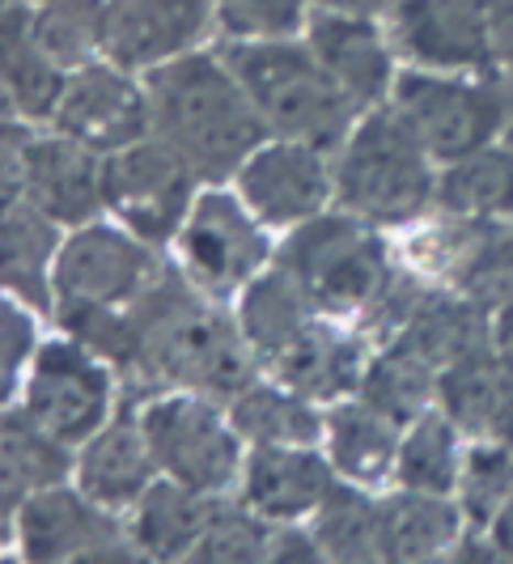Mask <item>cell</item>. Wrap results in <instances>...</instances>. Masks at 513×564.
Segmentation results:
<instances>
[{"mask_svg": "<svg viewBox=\"0 0 513 564\" xmlns=\"http://www.w3.org/2000/svg\"><path fill=\"white\" fill-rule=\"evenodd\" d=\"M149 98L162 141H171L200 178H226L229 170L247 166L263 141V115L217 59L153 64Z\"/></svg>", "mask_w": 513, "mask_h": 564, "instance_id": "cell-1", "label": "cell"}, {"mask_svg": "<svg viewBox=\"0 0 513 564\" xmlns=\"http://www.w3.org/2000/svg\"><path fill=\"white\" fill-rule=\"evenodd\" d=\"M137 323V357L149 373L166 382H187L217 395L247 391L251 361L238 348V336L229 332L221 314L192 302V293L178 281H166L149 293Z\"/></svg>", "mask_w": 513, "mask_h": 564, "instance_id": "cell-2", "label": "cell"}, {"mask_svg": "<svg viewBox=\"0 0 513 564\" xmlns=\"http://www.w3.org/2000/svg\"><path fill=\"white\" fill-rule=\"evenodd\" d=\"M229 68L251 94L263 123H272L285 141L327 149L343 137L352 98L331 82V73L314 56L288 47V43L255 39L251 47L229 52Z\"/></svg>", "mask_w": 513, "mask_h": 564, "instance_id": "cell-3", "label": "cell"}, {"mask_svg": "<svg viewBox=\"0 0 513 564\" xmlns=\"http://www.w3.org/2000/svg\"><path fill=\"white\" fill-rule=\"evenodd\" d=\"M425 144L400 115H370L340 166V196L373 221H412L433 196Z\"/></svg>", "mask_w": 513, "mask_h": 564, "instance_id": "cell-4", "label": "cell"}, {"mask_svg": "<svg viewBox=\"0 0 513 564\" xmlns=\"http://www.w3.org/2000/svg\"><path fill=\"white\" fill-rule=\"evenodd\" d=\"M285 263L302 293L323 311H361L386 284V254L378 238L348 217H314L285 247Z\"/></svg>", "mask_w": 513, "mask_h": 564, "instance_id": "cell-5", "label": "cell"}, {"mask_svg": "<svg viewBox=\"0 0 513 564\" xmlns=\"http://www.w3.org/2000/svg\"><path fill=\"white\" fill-rule=\"evenodd\" d=\"M196 170L171 141H132L102 166V199L144 242H162L183 226L192 208Z\"/></svg>", "mask_w": 513, "mask_h": 564, "instance_id": "cell-6", "label": "cell"}, {"mask_svg": "<svg viewBox=\"0 0 513 564\" xmlns=\"http://www.w3.org/2000/svg\"><path fill=\"white\" fill-rule=\"evenodd\" d=\"M395 115L412 128V137L425 144V153L462 162L471 153H484V144L496 137L505 107L496 94L480 85L446 82V77H425L407 73L395 82Z\"/></svg>", "mask_w": 513, "mask_h": 564, "instance_id": "cell-7", "label": "cell"}, {"mask_svg": "<svg viewBox=\"0 0 513 564\" xmlns=\"http://www.w3.org/2000/svg\"><path fill=\"white\" fill-rule=\"evenodd\" d=\"M144 437L157 467L171 480L217 492L238 467V437L226 429L221 412L200 399H162L144 412Z\"/></svg>", "mask_w": 513, "mask_h": 564, "instance_id": "cell-8", "label": "cell"}, {"mask_svg": "<svg viewBox=\"0 0 513 564\" xmlns=\"http://www.w3.org/2000/svg\"><path fill=\"white\" fill-rule=\"evenodd\" d=\"M107 373L89 361L81 344H47L26 391V421L64 446L89 442L107 416Z\"/></svg>", "mask_w": 513, "mask_h": 564, "instance_id": "cell-9", "label": "cell"}, {"mask_svg": "<svg viewBox=\"0 0 513 564\" xmlns=\"http://www.w3.org/2000/svg\"><path fill=\"white\" fill-rule=\"evenodd\" d=\"M183 254H187V272L204 289H238L259 272V263L268 259V242L259 226L233 204L229 196H204L183 226Z\"/></svg>", "mask_w": 513, "mask_h": 564, "instance_id": "cell-10", "label": "cell"}, {"mask_svg": "<svg viewBox=\"0 0 513 564\" xmlns=\"http://www.w3.org/2000/svg\"><path fill=\"white\" fill-rule=\"evenodd\" d=\"M149 281V251L119 229H81L56 259L59 306H114Z\"/></svg>", "mask_w": 513, "mask_h": 564, "instance_id": "cell-11", "label": "cell"}, {"mask_svg": "<svg viewBox=\"0 0 513 564\" xmlns=\"http://www.w3.org/2000/svg\"><path fill=\"white\" fill-rule=\"evenodd\" d=\"M56 119L64 137L81 141L94 153H114L144 137L149 107L128 77H119L111 68H81L64 85Z\"/></svg>", "mask_w": 513, "mask_h": 564, "instance_id": "cell-12", "label": "cell"}, {"mask_svg": "<svg viewBox=\"0 0 513 564\" xmlns=\"http://www.w3.org/2000/svg\"><path fill=\"white\" fill-rule=\"evenodd\" d=\"M208 0H111L102 4V52L123 68L178 56L204 26Z\"/></svg>", "mask_w": 513, "mask_h": 564, "instance_id": "cell-13", "label": "cell"}, {"mask_svg": "<svg viewBox=\"0 0 513 564\" xmlns=\"http://www.w3.org/2000/svg\"><path fill=\"white\" fill-rule=\"evenodd\" d=\"M395 39L437 68H471L492 59L488 0H400L395 4Z\"/></svg>", "mask_w": 513, "mask_h": 564, "instance_id": "cell-14", "label": "cell"}, {"mask_svg": "<svg viewBox=\"0 0 513 564\" xmlns=\"http://www.w3.org/2000/svg\"><path fill=\"white\" fill-rule=\"evenodd\" d=\"M327 166L318 149L306 141H285L255 149L251 162L242 166V196L251 213L263 221H310L314 213L327 204Z\"/></svg>", "mask_w": 513, "mask_h": 564, "instance_id": "cell-15", "label": "cell"}, {"mask_svg": "<svg viewBox=\"0 0 513 564\" xmlns=\"http://www.w3.org/2000/svg\"><path fill=\"white\" fill-rule=\"evenodd\" d=\"M22 187L26 199L52 221H86L102 199V170L94 149L81 141H26L22 144Z\"/></svg>", "mask_w": 513, "mask_h": 564, "instance_id": "cell-16", "label": "cell"}, {"mask_svg": "<svg viewBox=\"0 0 513 564\" xmlns=\"http://www.w3.org/2000/svg\"><path fill=\"white\" fill-rule=\"evenodd\" d=\"M310 52L352 102H378L391 89V56L378 30L340 9L310 22Z\"/></svg>", "mask_w": 513, "mask_h": 564, "instance_id": "cell-17", "label": "cell"}, {"mask_svg": "<svg viewBox=\"0 0 513 564\" xmlns=\"http://www.w3.org/2000/svg\"><path fill=\"white\" fill-rule=\"evenodd\" d=\"M331 467L306 446H255L247 463V501L263 518H297L331 497Z\"/></svg>", "mask_w": 513, "mask_h": 564, "instance_id": "cell-18", "label": "cell"}, {"mask_svg": "<svg viewBox=\"0 0 513 564\" xmlns=\"http://www.w3.org/2000/svg\"><path fill=\"white\" fill-rule=\"evenodd\" d=\"M22 547H26L30 561L98 556L94 547H114L111 522L89 506H81L73 492L47 488L22 509Z\"/></svg>", "mask_w": 513, "mask_h": 564, "instance_id": "cell-19", "label": "cell"}, {"mask_svg": "<svg viewBox=\"0 0 513 564\" xmlns=\"http://www.w3.org/2000/svg\"><path fill=\"white\" fill-rule=\"evenodd\" d=\"M157 467L144 424H111L89 437L81 454V488L102 506H128L149 488V471Z\"/></svg>", "mask_w": 513, "mask_h": 564, "instance_id": "cell-20", "label": "cell"}, {"mask_svg": "<svg viewBox=\"0 0 513 564\" xmlns=\"http://www.w3.org/2000/svg\"><path fill=\"white\" fill-rule=\"evenodd\" d=\"M395 416H386L382 408L365 403H348L336 408L327 421V442H331V458L343 476H352L357 484H378L386 480V471L395 467Z\"/></svg>", "mask_w": 513, "mask_h": 564, "instance_id": "cell-21", "label": "cell"}, {"mask_svg": "<svg viewBox=\"0 0 513 564\" xmlns=\"http://www.w3.org/2000/svg\"><path fill=\"white\" fill-rule=\"evenodd\" d=\"M64 77L59 64L34 39V26H26V13L18 4L4 9V89L9 102L22 115H56L59 98H64Z\"/></svg>", "mask_w": 513, "mask_h": 564, "instance_id": "cell-22", "label": "cell"}, {"mask_svg": "<svg viewBox=\"0 0 513 564\" xmlns=\"http://www.w3.org/2000/svg\"><path fill=\"white\" fill-rule=\"evenodd\" d=\"M212 518H217V506L208 501V492L187 488V484L178 480H157L153 488H144L137 539L153 556H174L183 547L192 552Z\"/></svg>", "mask_w": 513, "mask_h": 564, "instance_id": "cell-23", "label": "cell"}, {"mask_svg": "<svg viewBox=\"0 0 513 564\" xmlns=\"http://www.w3.org/2000/svg\"><path fill=\"white\" fill-rule=\"evenodd\" d=\"M382 522V552L391 561H428L458 535V513L437 501V492L407 488L403 497L378 509Z\"/></svg>", "mask_w": 513, "mask_h": 564, "instance_id": "cell-24", "label": "cell"}, {"mask_svg": "<svg viewBox=\"0 0 513 564\" xmlns=\"http://www.w3.org/2000/svg\"><path fill=\"white\" fill-rule=\"evenodd\" d=\"M272 369L281 373L285 387L302 391V395L336 399L357 382V348L310 323L288 348L272 357Z\"/></svg>", "mask_w": 513, "mask_h": 564, "instance_id": "cell-25", "label": "cell"}, {"mask_svg": "<svg viewBox=\"0 0 513 564\" xmlns=\"http://www.w3.org/2000/svg\"><path fill=\"white\" fill-rule=\"evenodd\" d=\"M52 254H56L52 217L39 213L34 204H13L9 199V213H4V281L39 311L52 306V293H47Z\"/></svg>", "mask_w": 513, "mask_h": 564, "instance_id": "cell-26", "label": "cell"}, {"mask_svg": "<svg viewBox=\"0 0 513 564\" xmlns=\"http://www.w3.org/2000/svg\"><path fill=\"white\" fill-rule=\"evenodd\" d=\"M242 327H247V339L255 344V352L272 361L281 348H288L310 327L306 306H302V284L285 272L259 276L242 297Z\"/></svg>", "mask_w": 513, "mask_h": 564, "instance_id": "cell-27", "label": "cell"}, {"mask_svg": "<svg viewBox=\"0 0 513 564\" xmlns=\"http://www.w3.org/2000/svg\"><path fill=\"white\" fill-rule=\"evenodd\" d=\"M233 429L247 433L259 446H310L327 424L314 416L306 403L268 391V387H247L233 403Z\"/></svg>", "mask_w": 513, "mask_h": 564, "instance_id": "cell-28", "label": "cell"}, {"mask_svg": "<svg viewBox=\"0 0 513 564\" xmlns=\"http://www.w3.org/2000/svg\"><path fill=\"white\" fill-rule=\"evenodd\" d=\"M441 204L462 217L510 213L513 208V162L505 153H471L441 183Z\"/></svg>", "mask_w": 513, "mask_h": 564, "instance_id": "cell-29", "label": "cell"}, {"mask_svg": "<svg viewBox=\"0 0 513 564\" xmlns=\"http://www.w3.org/2000/svg\"><path fill=\"white\" fill-rule=\"evenodd\" d=\"M34 39L56 64H86L94 47H102V4L98 0H43L30 22Z\"/></svg>", "mask_w": 513, "mask_h": 564, "instance_id": "cell-30", "label": "cell"}, {"mask_svg": "<svg viewBox=\"0 0 513 564\" xmlns=\"http://www.w3.org/2000/svg\"><path fill=\"white\" fill-rule=\"evenodd\" d=\"M433 391V361H425L416 348L400 344L395 352H386L378 366L365 373V399L373 408H382L386 416L407 421L421 416Z\"/></svg>", "mask_w": 513, "mask_h": 564, "instance_id": "cell-31", "label": "cell"}, {"mask_svg": "<svg viewBox=\"0 0 513 564\" xmlns=\"http://www.w3.org/2000/svg\"><path fill=\"white\" fill-rule=\"evenodd\" d=\"M505 378L501 369L488 361V352H471L455 366L446 369L441 378V399L450 408V416L467 429H492L496 424V412H501V399H505Z\"/></svg>", "mask_w": 513, "mask_h": 564, "instance_id": "cell-32", "label": "cell"}, {"mask_svg": "<svg viewBox=\"0 0 513 564\" xmlns=\"http://www.w3.org/2000/svg\"><path fill=\"white\" fill-rule=\"evenodd\" d=\"M400 480L416 492H450L458 480V446L455 429L441 416H421L412 437L400 451Z\"/></svg>", "mask_w": 513, "mask_h": 564, "instance_id": "cell-33", "label": "cell"}, {"mask_svg": "<svg viewBox=\"0 0 513 564\" xmlns=\"http://www.w3.org/2000/svg\"><path fill=\"white\" fill-rule=\"evenodd\" d=\"M400 344L416 348L433 366H441V361L455 366V361L484 348V323L471 306H437V311L416 314Z\"/></svg>", "mask_w": 513, "mask_h": 564, "instance_id": "cell-34", "label": "cell"}, {"mask_svg": "<svg viewBox=\"0 0 513 564\" xmlns=\"http://www.w3.org/2000/svg\"><path fill=\"white\" fill-rule=\"evenodd\" d=\"M318 535L323 547L340 561H373L382 552V522L357 492L331 488V497L318 506Z\"/></svg>", "mask_w": 513, "mask_h": 564, "instance_id": "cell-35", "label": "cell"}, {"mask_svg": "<svg viewBox=\"0 0 513 564\" xmlns=\"http://www.w3.org/2000/svg\"><path fill=\"white\" fill-rule=\"evenodd\" d=\"M64 471H68L64 442L43 433L39 424H30L26 416H22V424L9 421V433H4V480H9V488L13 484L52 488V484H59Z\"/></svg>", "mask_w": 513, "mask_h": 564, "instance_id": "cell-36", "label": "cell"}, {"mask_svg": "<svg viewBox=\"0 0 513 564\" xmlns=\"http://www.w3.org/2000/svg\"><path fill=\"white\" fill-rule=\"evenodd\" d=\"M458 484H462V509L471 522L496 518L513 492V454L505 446H476L462 458Z\"/></svg>", "mask_w": 513, "mask_h": 564, "instance_id": "cell-37", "label": "cell"}, {"mask_svg": "<svg viewBox=\"0 0 513 564\" xmlns=\"http://www.w3.org/2000/svg\"><path fill=\"white\" fill-rule=\"evenodd\" d=\"M192 561H259L268 556V535L251 513H221L208 522V531L196 539V547L187 552Z\"/></svg>", "mask_w": 513, "mask_h": 564, "instance_id": "cell-38", "label": "cell"}, {"mask_svg": "<svg viewBox=\"0 0 513 564\" xmlns=\"http://www.w3.org/2000/svg\"><path fill=\"white\" fill-rule=\"evenodd\" d=\"M233 39H285L302 22V0H217Z\"/></svg>", "mask_w": 513, "mask_h": 564, "instance_id": "cell-39", "label": "cell"}, {"mask_svg": "<svg viewBox=\"0 0 513 564\" xmlns=\"http://www.w3.org/2000/svg\"><path fill=\"white\" fill-rule=\"evenodd\" d=\"M467 281H471V289H476L480 297L510 306L513 302V238L488 242L484 254L476 259V268L467 272Z\"/></svg>", "mask_w": 513, "mask_h": 564, "instance_id": "cell-40", "label": "cell"}, {"mask_svg": "<svg viewBox=\"0 0 513 564\" xmlns=\"http://www.w3.org/2000/svg\"><path fill=\"white\" fill-rule=\"evenodd\" d=\"M488 30H492V56L513 73V0H488Z\"/></svg>", "mask_w": 513, "mask_h": 564, "instance_id": "cell-41", "label": "cell"}, {"mask_svg": "<svg viewBox=\"0 0 513 564\" xmlns=\"http://www.w3.org/2000/svg\"><path fill=\"white\" fill-rule=\"evenodd\" d=\"M18 352H30V323L9 306L4 311V387L9 391L18 382Z\"/></svg>", "mask_w": 513, "mask_h": 564, "instance_id": "cell-42", "label": "cell"}, {"mask_svg": "<svg viewBox=\"0 0 513 564\" xmlns=\"http://www.w3.org/2000/svg\"><path fill=\"white\" fill-rule=\"evenodd\" d=\"M496 352H501V366L513 373V302L501 306V318H496Z\"/></svg>", "mask_w": 513, "mask_h": 564, "instance_id": "cell-43", "label": "cell"}, {"mask_svg": "<svg viewBox=\"0 0 513 564\" xmlns=\"http://www.w3.org/2000/svg\"><path fill=\"white\" fill-rule=\"evenodd\" d=\"M492 543H496L501 556H513V497L501 506L496 522H492Z\"/></svg>", "mask_w": 513, "mask_h": 564, "instance_id": "cell-44", "label": "cell"}, {"mask_svg": "<svg viewBox=\"0 0 513 564\" xmlns=\"http://www.w3.org/2000/svg\"><path fill=\"white\" fill-rule=\"evenodd\" d=\"M323 4H331L340 13H378V9H391L400 0H323Z\"/></svg>", "mask_w": 513, "mask_h": 564, "instance_id": "cell-45", "label": "cell"}, {"mask_svg": "<svg viewBox=\"0 0 513 564\" xmlns=\"http://www.w3.org/2000/svg\"><path fill=\"white\" fill-rule=\"evenodd\" d=\"M501 153H505V158L513 162V128H510V137H505V149H501Z\"/></svg>", "mask_w": 513, "mask_h": 564, "instance_id": "cell-46", "label": "cell"}]
</instances>
